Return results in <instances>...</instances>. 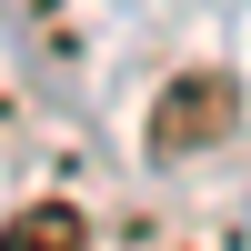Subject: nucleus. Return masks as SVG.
Instances as JSON below:
<instances>
[{
    "label": "nucleus",
    "mask_w": 251,
    "mask_h": 251,
    "mask_svg": "<svg viewBox=\"0 0 251 251\" xmlns=\"http://www.w3.org/2000/svg\"><path fill=\"white\" fill-rule=\"evenodd\" d=\"M231 121H241V80L231 71H181L171 91L151 100V161L211 151V141H231Z\"/></svg>",
    "instance_id": "obj_1"
},
{
    "label": "nucleus",
    "mask_w": 251,
    "mask_h": 251,
    "mask_svg": "<svg viewBox=\"0 0 251 251\" xmlns=\"http://www.w3.org/2000/svg\"><path fill=\"white\" fill-rule=\"evenodd\" d=\"M0 251H91V221L71 201H20L10 231H0Z\"/></svg>",
    "instance_id": "obj_2"
}]
</instances>
